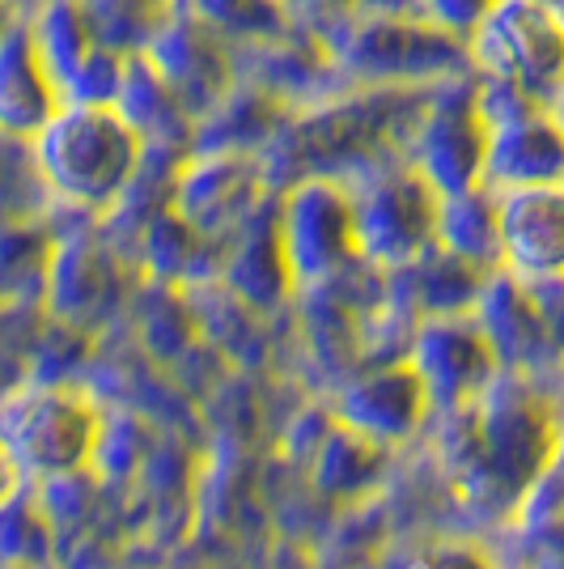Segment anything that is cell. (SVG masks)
<instances>
[{"label":"cell","instance_id":"cell-1","mask_svg":"<svg viewBox=\"0 0 564 569\" xmlns=\"http://www.w3.org/2000/svg\"><path fill=\"white\" fill-rule=\"evenodd\" d=\"M149 144L119 102H64L30 141L39 179L56 200L85 213H107L141 179Z\"/></svg>","mask_w":564,"mask_h":569},{"label":"cell","instance_id":"cell-2","mask_svg":"<svg viewBox=\"0 0 564 569\" xmlns=\"http://www.w3.org/2000/svg\"><path fill=\"white\" fill-rule=\"evenodd\" d=\"M467 60L475 90L510 102L501 116L552 107L564 98V13L556 0H496L471 30Z\"/></svg>","mask_w":564,"mask_h":569},{"label":"cell","instance_id":"cell-3","mask_svg":"<svg viewBox=\"0 0 564 569\" xmlns=\"http://www.w3.org/2000/svg\"><path fill=\"white\" fill-rule=\"evenodd\" d=\"M353 213L361 260L407 263L437 242L442 191L412 162L374 167L365 174V188L353 191Z\"/></svg>","mask_w":564,"mask_h":569},{"label":"cell","instance_id":"cell-4","mask_svg":"<svg viewBox=\"0 0 564 569\" xmlns=\"http://www.w3.org/2000/svg\"><path fill=\"white\" fill-rule=\"evenodd\" d=\"M276 230L293 284H323L361 256L353 191L328 174H310L289 191Z\"/></svg>","mask_w":564,"mask_h":569},{"label":"cell","instance_id":"cell-5","mask_svg":"<svg viewBox=\"0 0 564 569\" xmlns=\"http://www.w3.org/2000/svg\"><path fill=\"white\" fill-rule=\"evenodd\" d=\"M0 438L39 472H72L98 447V417L69 391H26L4 403Z\"/></svg>","mask_w":564,"mask_h":569},{"label":"cell","instance_id":"cell-6","mask_svg":"<svg viewBox=\"0 0 564 569\" xmlns=\"http://www.w3.org/2000/svg\"><path fill=\"white\" fill-rule=\"evenodd\" d=\"M501 268L526 284L564 277V179L496 191Z\"/></svg>","mask_w":564,"mask_h":569},{"label":"cell","instance_id":"cell-7","mask_svg":"<svg viewBox=\"0 0 564 569\" xmlns=\"http://www.w3.org/2000/svg\"><path fill=\"white\" fill-rule=\"evenodd\" d=\"M564 179V119L552 107H531L489 123L484 188H531Z\"/></svg>","mask_w":564,"mask_h":569},{"label":"cell","instance_id":"cell-8","mask_svg":"<svg viewBox=\"0 0 564 569\" xmlns=\"http://www.w3.org/2000/svg\"><path fill=\"white\" fill-rule=\"evenodd\" d=\"M60 107L64 94L34 43L30 13H22L0 34V132L13 141H34Z\"/></svg>","mask_w":564,"mask_h":569},{"label":"cell","instance_id":"cell-9","mask_svg":"<svg viewBox=\"0 0 564 569\" xmlns=\"http://www.w3.org/2000/svg\"><path fill=\"white\" fill-rule=\"evenodd\" d=\"M263 174L238 149H204L174 174V213L191 221L200 234H212L221 226H234L251 213Z\"/></svg>","mask_w":564,"mask_h":569},{"label":"cell","instance_id":"cell-10","mask_svg":"<svg viewBox=\"0 0 564 569\" xmlns=\"http://www.w3.org/2000/svg\"><path fill=\"white\" fill-rule=\"evenodd\" d=\"M416 366L429 396L442 403H467L475 391H489L493 382V345L484 328L467 323L463 315H437L421 332Z\"/></svg>","mask_w":564,"mask_h":569},{"label":"cell","instance_id":"cell-11","mask_svg":"<svg viewBox=\"0 0 564 569\" xmlns=\"http://www.w3.org/2000/svg\"><path fill=\"white\" fill-rule=\"evenodd\" d=\"M429 387L421 370H382L374 379L356 382L344 396V417L365 438H403L421 421Z\"/></svg>","mask_w":564,"mask_h":569},{"label":"cell","instance_id":"cell-12","mask_svg":"<svg viewBox=\"0 0 564 569\" xmlns=\"http://www.w3.org/2000/svg\"><path fill=\"white\" fill-rule=\"evenodd\" d=\"M480 307H484V336L493 345L496 357L514 361V366H531L543 357L547 345V323H543L540 307H535V293L517 277H496L484 293H480Z\"/></svg>","mask_w":564,"mask_h":569},{"label":"cell","instance_id":"cell-13","mask_svg":"<svg viewBox=\"0 0 564 569\" xmlns=\"http://www.w3.org/2000/svg\"><path fill=\"white\" fill-rule=\"evenodd\" d=\"M102 48L119 56H144L165 26L183 13V0H77Z\"/></svg>","mask_w":564,"mask_h":569},{"label":"cell","instance_id":"cell-14","mask_svg":"<svg viewBox=\"0 0 564 569\" xmlns=\"http://www.w3.org/2000/svg\"><path fill=\"white\" fill-rule=\"evenodd\" d=\"M493 4L496 0H421V13L433 26H442L446 34H454V39L467 43L471 30L489 18Z\"/></svg>","mask_w":564,"mask_h":569},{"label":"cell","instance_id":"cell-15","mask_svg":"<svg viewBox=\"0 0 564 569\" xmlns=\"http://www.w3.org/2000/svg\"><path fill=\"white\" fill-rule=\"evenodd\" d=\"M13 485H18V472H13V451L4 447V438H0V501L13 493Z\"/></svg>","mask_w":564,"mask_h":569},{"label":"cell","instance_id":"cell-16","mask_svg":"<svg viewBox=\"0 0 564 569\" xmlns=\"http://www.w3.org/2000/svg\"><path fill=\"white\" fill-rule=\"evenodd\" d=\"M18 18H22V9H13V4H4V0H0V34L18 22Z\"/></svg>","mask_w":564,"mask_h":569}]
</instances>
